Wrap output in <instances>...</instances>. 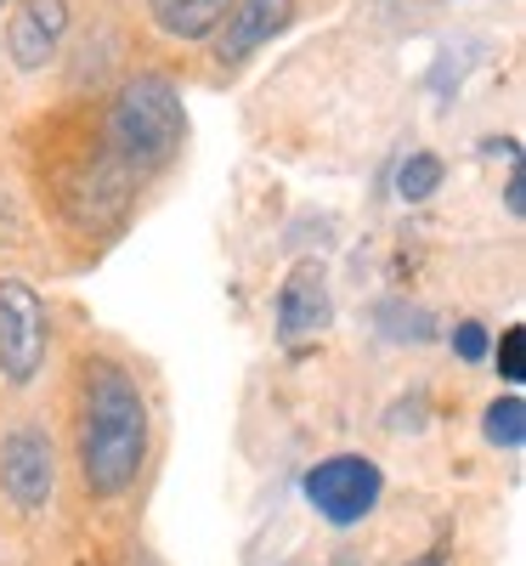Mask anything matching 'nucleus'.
<instances>
[{
    "label": "nucleus",
    "mask_w": 526,
    "mask_h": 566,
    "mask_svg": "<svg viewBox=\"0 0 526 566\" xmlns=\"http://www.w3.org/2000/svg\"><path fill=\"white\" fill-rule=\"evenodd\" d=\"M57 442H63V476L85 510H125L141 499L159 437H165V402L154 386V368L125 340L85 328L57 357Z\"/></svg>",
    "instance_id": "nucleus-1"
},
{
    "label": "nucleus",
    "mask_w": 526,
    "mask_h": 566,
    "mask_svg": "<svg viewBox=\"0 0 526 566\" xmlns=\"http://www.w3.org/2000/svg\"><path fill=\"white\" fill-rule=\"evenodd\" d=\"M97 142L114 165H125L141 187L165 176L187 148V103L181 85L159 69H130L97 114Z\"/></svg>",
    "instance_id": "nucleus-2"
},
{
    "label": "nucleus",
    "mask_w": 526,
    "mask_h": 566,
    "mask_svg": "<svg viewBox=\"0 0 526 566\" xmlns=\"http://www.w3.org/2000/svg\"><path fill=\"white\" fill-rule=\"evenodd\" d=\"M63 442L57 419L23 402L18 413L0 419V527L34 533L52 522V510L63 504Z\"/></svg>",
    "instance_id": "nucleus-3"
},
{
    "label": "nucleus",
    "mask_w": 526,
    "mask_h": 566,
    "mask_svg": "<svg viewBox=\"0 0 526 566\" xmlns=\"http://www.w3.org/2000/svg\"><path fill=\"white\" fill-rule=\"evenodd\" d=\"M63 328L57 306L23 266H0V402H34L57 374Z\"/></svg>",
    "instance_id": "nucleus-4"
},
{
    "label": "nucleus",
    "mask_w": 526,
    "mask_h": 566,
    "mask_svg": "<svg viewBox=\"0 0 526 566\" xmlns=\"http://www.w3.org/2000/svg\"><path fill=\"white\" fill-rule=\"evenodd\" d=\"M301 493L317 510V522L346 533V527H362L379 510V499H386V470H379L374 453H328L301 476Z\"/></svg>",
    "instance_id": "nucleus-5"
},
{
    "label": "nucleus",
    "mask_w": 526,
    "mask_h": 566,
    "mask_svg": "<svg viewBox=\"0 0 526 566\" xmlns=\"http://www.w3.org/2000/svg\"><path fill=\"white\" fill-rule=\"evenodd\" d=\"M74 34V7L69 0H12L0 18V40L18 74H45Z\"/></svg>",
    "instance_id": "nucleus-6"
},
{
    "label": "nucleus",
    "mask_w": 526,
    "mask_h": 566,
    "mask_svg": "<svg viewBox=\"0 0 526 566\" xmlns=\"http://www.w3.org/2000/svg\"><path fill=\"white\" fill-rule=\"evenodd\" d=\"M295 18H301V0H232V12L210 34V63L221 74H238L261 52V45H272Z\"/></svg>",
    "instance_id": "nucleus-7"
},
{
    "label": "nucleus",
    "mask_w": 526,
    "mask_h": 566,
    "mask_svg": "<svg viewBox=\"0 0 526 566\" xmlns=\"http://www.w3.org/2000/svg\"><path fill=\"white\" fill-rule=\"evenodd\" d=\"M334 323V301H328V266L323 261H301L290 266L277 290V340L295 346V340H312Z\"/></svg>",
    "instance_id": "nucleus-8"
},
{
    "label": "nucleus",
    "mask_w": 526,
    "mask_h": 566,
    "mask_svg": "<svg viewBox=\"0 0 526 566\" xmlns=\"http://www.w3.org/2000/svg\"><path fill=\"white\" fill-rule=\"evenodd\" d=\"M148 7V23L176 40V45H199L221 29V18L232 12V0H141Z\"/></svg>",
    "instance_id": "nucleus-9"
},
{
    "label": "nucleus",
    "mask_w": 526,
    "mask_h": 566,
    "mask_svg": "<svg viewBox=\"0 0 526 566\" xmlns=\"http://www.w3.org/2000/svg\"><path fill=\"white\" fill-rule=\"evenodd\" d=\"M40 255V239H34V216L23 205V193L0 176V266H18V261H34Z\"/></svg>",
    "instance_id": "nucleus-10"
},
{
    "label": "nucleus",
    "mask_w": 526,
    "mask_h": 566,
    "mask_svg": "<svg viewBox=\"0 0 526 566\" xmlns=\"http://www.w3.org/2000/svg\"><path fill=\"white\" fill-rule=\"evenodd\" d=\"M482 437H487L493 448H504V453H515V448L526 442V402H520L515 391H504V397H493V402L482 408Z\"/></svg>",
    "instance_id": "nucleus-11"
},
{
    "label": "nucleus",
    "mask_w": 526,
    "mask_h": 566,
    "mask_svg": "<svg viewBox=\"0 0 526 566\" xmlns=\"http://www.w3.org/2000/svg\"><path fill=\"white\" fill-rule=\"evenodd\" d=\"M442 176H448V165L436 154H408L402 170H397V199L402 205H424L430 193H442Z\"/></svg>",
    "instance_id": "nucleus-12"
},
{
    "label": "nucleus",
    "mask_w": 526,
    "mask_h": 566,
    "mask_svg": "<svg viewBox=\"0 0 526 566\" xmlns=\"http://www.w3.org/2000/svg\"><path fill=\"white\" fill-rule=\"evenodd\" d=\"M493 363H498V380H504V386H520V380H526V328H520V323L498 335Z\"/></svg>",
    "instance_id": "nucleus-13"
},
{
    "label": "nucleus",
    "mask_w": 526,
    "mask_h": 566,
    "mask_svg": "<svg viewBox=\"0 0 526 566\" xmlns=\"http://www.w3.org/2000/svg\"><path fill=\"white\" fill-rule=\"evenodd\" d=\"M453 352H459L464 363H482V357H487V328H482V323H459V328H453Z\"/></svg>",
    "instance_id": "nucleus-14"
},
{
    "label": "nucleus",
    "mask_w": 526,
    "mask_h": 566,
    "mask_svg": "<svg viewBox=\"0 0 526 566\" xmlns=\"http://www.w3.org/2000/svg\"><path fill=\"white\" fill-rule=\"evenodd\" d=\"M504 199H509V216H520V210H526V199H520V170H509V187H504Z\"/></svg>",
    "instance_id": "nucleus-15"
},
{
    "label": "nucleus",
    "mask_w": 526,
    "mask_h": 566,
    "mask_svg": "<svg viewBox=\"0 0 526 566\" xmlns=\"http://www.w3.org/2000/svg\"><path fill=\"white\" fill-rule=\"evenodd\" d=\"M328 566H357V555H334Z\"/></svg>",
    "instance_id": "nucleus-16"
},
{
    "label": "nucleus",
    "mask_w": 526,
    "mask_h": 566,
    "mask_svg": "<svg viewBox=\"0 0 526 566\" xmlns=\"http://www.w3.org/2000/svg\"><path fill=\"white\" fill-rule=\"evenodd\" d=\"M413 566H453V560H413Z\"/></svg>",
    "instance_id": "nucleus-17"
},
{
    "label": "nucleus",
    "mask_w": 526,
    "mask_h": 566,
    "mask_svg": "<svg viewBox=\"0 0 526 566\" xmlns=\"http://www.w3.org/2000/svg\"><path fill=\"white\" fill-rule=\"evenodd\" d=\"M114 566H148V560H141V555H136V560H114Z\"/></svg>",
    "instance_id": "nucleus-18"
},
{
    "label": "nucleus",
    "mask_w": 526,
    "mask_h": 566,
    "mask_svg": "<svg viewBox=\"0 0 526 566\" xmlns=\"http://www.w3.org/2000/svg\"><path fill=\"white\" fill-rule=\"evenodd\" d=\"M7 7H12V0H0V18H7Z\"/></svg>",
    "instance_id": "nucleus-19"
}]
</instances>
